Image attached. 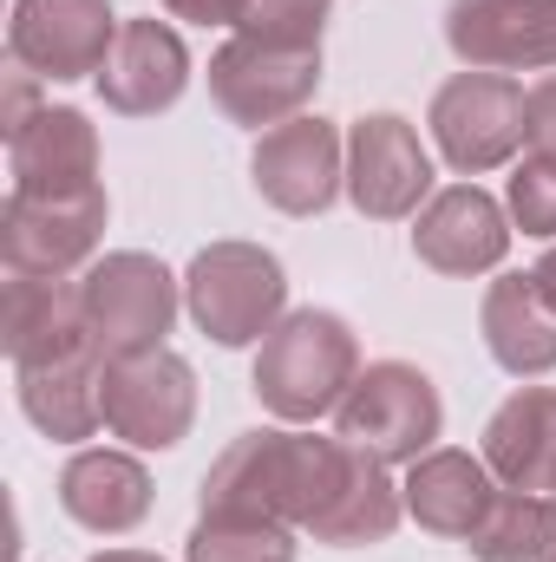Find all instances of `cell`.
Returning a JSON list of instances; mask_svg holds the SVG:
<instances>
[{
  "label": "cell",
  "instance_id": "obj_1",
  "mask_svg": "<svg viewBox=\"0 0 556 562\" xmlns=\"http://www.w3.org/2000/svg\"><path fill=\"white\" fill-rule=\"evenodd\" d=\"M360 380V340L341 314L327 307H294L281 314V327L256 353V400L276 413L281 425H308L334 413L347 400V386Z\"/></svg>",
  "mask_w": 556,
  "mask_h": 562
},
{
  "label": "cell",
  "instance_id": "obj_2",
  "mask_svg": "<svg viewBox=\"0 0 556 562\" xmlns=\"http://www.w3.org/2000/svg\"><path fill=\"white\" fill-rule=\"evenodd\" d=\"M184 307L216 347H256L288 314V276L263 243H210L184 276Z\"/></svg>",
  "mask_w": 556,
  "mask_h": 562
},
{
  "label": "cell",
  "instance_id": "obj_3",
  "mask_svg": "<svg viewBox=\"0 0 556 562\" xmlns=\"http://www.w3.org/2000/svg\"><path fill=\"white\" fill-rule=\"evenodd\" d=\"M327 438L308 431H243L230 451L203 471V510H256L276 524H308L314 477H321Z\"/></svg>",
  "mask_w": 556,
  "mask_h": 562
},
{
  "label": "cell",
  "instance_id": "obj_4",
  "mask_svg": "<svg viewBox=\"0 0 556 562\" xmlns=\"http://www.w3.org/2000/svg\"><path fill=\"white\" fill-rule=\"evenodd\" d=\"M438 431H445V400H438V386L419 367H407V360H374L347 386V400L334 406V438L374 451L380 464H413V458H425Z\"/></svg>",
  "mask_w": 556,
  "mask_h": 562
},
{
  "label": "cell",
  "instance_id": "obj_5",
  "mask_svg": "<svg viewBox=\"0 0 556 562\" xmlns=\"http://www.w3.org/2000/svg\"><path fill=\"white\" fill-rule=\"evenodd\" d=\"M524 105H531V92L511 72H452L432 92L425 125H432V144H438V157L452 170L485 177V170H498V164L518 157V144H524Z\"/></svg>",
  "mask_w": 556,
  "mask_h": 562
},
{
  "label": "cell",
  "instance_id": "obj_6",
  "mask_svg": "<svg viewBox=\"0 0 556 562\" xmlns=\"http://www.w3.org/2000/svg\"><path fill=\"white\" fill-rule=\"evenodd\" d=\"M79 301H86V327H92L99 353L125 360L144 347H164V334L177 321V276L144 249H119L79 276Z\"/></svg>",
  "mask_w": 556,
  "mask_h": 562
},
{
  "label": "cell",
  "instance_id": "obj_7",
  "mask_svg": "<svg viewBox=\"0 0 556 562\" xmlns=\"http://www.w3.org/2000/svg\"><path fill=\"white\" fill-rule=\"evenodd\" d=\"M314 92H321V46L288 53V46H263V40L236 33L230 46L210 53V99L230 125L276 132V125L308 112Z\"/></svg>",
  "mask_w": 556,
  "mask_h": 562
},
{
  "label": "cell",
  "instance_id": "obj_8",
  "mask_svg": "<svg viewBox=\"0 0 556 562\" xmlns=\"http://www.w3.org/2000/svg\"><path fill=\"white\" fill-rule=\"evenodd\" d=\"M119 13L112 0H13L7 20V53L13 66H26L33 79L73 86V79H99L112 46H119Z\"/></svg>",
  "mask_w": 556,
  "mask_h": 562
},
{
  "label": "cell",
  "instance_id": "obj_9",
  "mask_svg": "<svg viewBox=\"0 0 556 562\" xmlns=\"http://www.w3.org/2000/svg\"><path fill=\"white\" fill-rule=\"evenodd\" d=\"M197 419V373L170 347L105 360V431L132 451H170Z\"/></svg>",
  "mask_w": 556,
  "mask_h": 562
},
{
  "label": "cell",
  "instance_id": "obj_10",
  "mask_svg": "<svg viewBox=\"0 0 556 562\" xmlns=\"http://www.w3.org/2000/svg\"><path fill=\"white\" fill-rule=\"evenodd\" d=\"M407 517V497L393 491L387 464L347 438H327L321 451V477H314V504H308V537L334 543V550H360V543H387Z\"/></svg>",
  "mask_w": 556,
  "mask_h": 562
},
{
  "label": "cell",
  "instance_id": "obj_11",
  "mask_svg": "<svg viewBox=\"0 0 556 562\" xmlns=\"http://www.w3.org/2000/svg\"><path fill=\"white\" fill-rule=\"evenodd\" d=\"M99 236H105V190H86V196H26V190H7V210H0L7 276L66 281L73 269L92 262Z\"/></svg>",
  "mask_w": 556,
  "mask_h": 562
},
{
  "label": "cell",
  "instance_id": "obj_12",
  "mask_svg": "<svg viewBox=\"0 0 556 562\" xmlns=\"http://www.w3.org/2000/svg\"><path fill=\"white\" fill-rule=\"evenodd\" d=\"M347 196L374 223H407L432 196V157L400 112H367L347 132Z\"/></svg>",
  "mask_w": 556,
  "mask_h": 562
},
{
  "label": "cell",
  "instance_id": "obj_13",
  "mask_svg": "<svg viewBox=\"0 0 556 562\" xmlns=\"http://www.w3.org/2000/svg\"><path fill=\"white\" fill-rule=\"evenodd\" d=\"M249 177H256L263 203H276L281 216H321L347 190V144L327 119L301 112V119H288V125L256 138Z\"/></svg>",
  "mask_w": 556,
  "mask_h": 562
},
{
  "label": "cell",
  "instance_id": "obj_14",
  "mask_svg": "<svg viewBox=\"0 0 556 562\" xmlns=\"http://www.w3.org/2000/svg\"><path fill=\"white\" fill-rule=\"evenodd\" d=\"M445 46L471 72H551L556 0H452Z\"/></svg>",
  "mask_w": 556,
  "mask_h": 562
},
{
  "label": "cell",
  "instance_id": "obj_15",
  "mask_svg": "<svg viewBox=\"0 0 556 562\" xmlns=\"http://www.w3.org/2000/svg\"><path fill=\"white\" fill-rule=\"evenodd\" d=\"M511 249V216L491 190L478 183H452L438 190L413 223V256L432 269V276H452V281H471L485 269H498Z\"/></svg>",
  "mask_w": 556,
  "mask_h": 562
},
{
  "label": "cell",
  "instance_id": "obj_16",
  "mask_svg": "<svg viewBox=\"0 0 556 562\" xmlns=\"http://www.w3.org/2000/svg\"><path fill=\"white\" fill-rule=\"evenodd\" d=\"M0 347L20 367H59L79 353H99L92 327H86V301L79 281H46V276H7L0 301Z\"/></svg>",
  "mask_w": 556,
  "mask_h": 562
},
{
  "label": "cell",
  "instance_id": "obj_17",
  "mask_svg": "<svg viewBox=\"0 0 556 562\" xmlns=\"http://www.w3.org/2000/svg\"><path fill=\"white\" fill-rule=\"evenodd\" d=\"M7 170L26 196H86L99 183V132L73 105H40L26 125L7 132Z\"/></svg>",
  "mask_w": 556,
  "mask_h": 562
},
{
  "label": "cell",
  "instance_id": "obj_18",
  "mask_svg": "<svg viewBox=\"0 0 556 562\" xmlns=\"http://www.w3.org/2000/svg\"><path fill=\"white\" fill-rule=\"evenodd\" d=\"M184 86H190V46L177 40V26L125 20L112 59L99 72V99L119 119H157V112H170L184 99Z\"/></svg>",
  "mask_w": 556,
  "mask_h": 562
},
{
  "label": "cell",
  "instance_id": "obj_19",
  "mask_svg": "<svg viewBox=\"0 0 556 562\" xmlns=\"http://www.w3.org/2000/svg\"><path fill=\"white\" fill-rule=\"evenodd\" d=\"M400 497H407V517H413L425 537L471 543L478 524H485L491 504H498V477H491L485 458H471V451H438V445H432L425 458H413Z\"/></svg>",
  "mask_w": 556,
  "mask_h": 562
},
{
  "label": "cell",
  "instance_id": "obj_20",
  "mask_svg": "<svg viewBox=\"0 0 556 562\" xmlns=\"http://www.w3.org/2000/svg\"><path fill=\"white\" fill-rule=\"evenodd\" d=\"M59 510L79 530L125 537L151 510V471L132 451H73L66 471H59Z\"/></svg>",
  "mask_w": 556,
  "mask_h": 562
},
{
  "label": "cell",
  "instance_id": "obj_21",
  "mask_svg": "<svg viewBox=\"0 0 556 562\" xmlns=\"http://www.w3.org/2000/svg\"><path fill=\"white\" fill-rule=\"evenodd\" d=\"M485 464L504 491L556 497V386H518L485 425Z\"/></svg>",
  "mask_w": 556,
  "mask_h": 562
},
{
  "label": "cell",
  "instance_id": "obj_22",
  "mask_svg": "<svg viewBox=\"0 0 556 562\" xmlns=\"http://www.w3.org/2000/svg\"><path fill=\"white\" fill-rule=\"evenodd\" d=\"M478 327H485V347L504 373L518 380H537L556 367V307L551 294L537 288V276H498L485 288V307H478Z\"/></svg>",
  "mask_w": 556,
  "mask_h": 562
},
{
  "label": "cell",
  "instance_id": "obj_23",
  "mask_svg": "<svg viewBox=\"0 0 556 562\" xmlns=\"http://www.w3.org/2000/svg\"><path fill=\"white\" fill-rule=\"evenodd\" d=\"M20 413L59 445H79L105 425V353H79L59 367H20Z\"/></svg>",
  "mask_w": 556,
  "mask_h": 562
},
{
  "label": "cell",
  "instance_id": "obj_24",
  "mask_svg": "<svg viewBox=\"0 0 556 562\" xmlns=\"http://www.w3.org/2000/svg\"><path fill=\"white\" fill-rule=\"evenodd\" d=\"M478 562H544L556 550V497L551 491H498L491 517L465 543Z\"/></svg>",
  "mask_w": 556,
  "mask_h": 562
},
{
  "label": "cell",
  "instance_id": "obj_25",
  "mask_svg": "<svg viewBox=\"0 0 556 562\" xmlns=\"http://www.w3.org/2000/svg\"><path fill=\"white\" fill-rule=\"evenodd\" d=\"M190 562H294V524L256 517V510H203L190 543Z\"/></svg>",
  "mask_w": 556,
  "mask_h": 562
},
{
  "label": "cell",
  "instance_id": "obj_26",
  "mask_svg": "<svg viewBox=\"0 0 556 562\" xmlns=\"http://www.w3.org/2000/svg\"><path fill=\"white\" fill-rule=\"evenodd\" d=\"M327 13H334V0H249L236 33L263 40V46H288V53H314L327 33Z\"/></svg>",
  "mask_w": 556,
  "mask_h": 562
},
{
  "label": "cell",
  "instance_id": "obj_27",
  "mask_svg": "<svg viewBox=\"0 0 556 562\" xmlns=\"http://www.w3.org/2000/svg\"><path fill=\"white\" fill-rule=\"evenodd\" d=\"M511 216L524 236H551L556 243V164L544 157H524L518 177H511Z\"/></svg>",
  "mask_w": 556,
  "mask_h": 562
},
{
  "label": "cell",
  "instance_id": "obj_28",
  "mask_svg": "<svg viewBox=\"0 0 556 562\" xmlns=\"http://www.w3.org/2000/svg\"><path fill=\"white\" fill-rule=\"evenodd\" d=\"M524 144H531V157L556 164V72L531 86V105H524Z\"/></svg>",
  "mask_w": 556,
  "mask_h": 562
},
{
  "label": "cell",
  "instance_id": "obj_29",
  "mask_svg": "<svg viewBox=\"0 0 556 562\" xmlns=\"http://www.w3.org/2000/svg\"><path fill=\"white\" fill-rule=\"evenodd\" d=\"M177 20H197V26H236L249 0H164Z\"/></svg>",
  "mask_w": 556,
  "mask_h": 562
},
{
  "label": "cell",
  "instance_id": "obj_30",
  "mask_svg": "<svg viewBox=\"0 0 556 562\" xmlns=\"http://www.w3.org/2000/svg\"><path fill=\"white\" fill-rule=\"evenodd\" d=\"M531 276H537V288L551 294V307H556V243H551V249H544V262H537Z\"/></svg>",
  "mask_w": 556,
  "mask_h": 562
},
{
  "label": "cell",
  "instance_id": "obj_31",
  "mask_svg": "<svg viewBox=\"0 0 556 562\" xmlns=\"http://www.w3.org/2000/svg\"><path fill=\"white\" fill-rule=\"evenodd\" d=\"M92 562H164V557H151V550H105V557H92Z\"/></svg>",
  "mask_w": 556,
  "mask_h": 562
},
{
  "label": "cell",
  "instance_id": "obj_32",
  "mask_svg": "<svg viewBox=\"0 0 556 562\" xmlns=\"http://www.w3.org/2000/svg\"><path fill=\"white\" fill-rule=\"evenodd\" d=\"M544 562H556V550H551V557H544Z\"/></svg>",
  "mask_w": 556,
  "mask_h": 562
}]
</instances>
